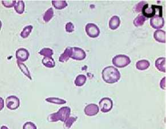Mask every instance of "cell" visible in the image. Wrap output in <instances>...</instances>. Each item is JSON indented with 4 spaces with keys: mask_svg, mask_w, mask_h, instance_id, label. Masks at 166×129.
Segmentation results:
<instances>
[{
    "mask_svg": "<svg viewBox=\"0 0 166 129\" xmlns=\"http://www.w3.org/2000/svg\"><path fill=\"white\" fill-rule=\"evenodd\" d=\"M102 78L107 84H113L117 82L121 78V73L115 67H106L102 72Z\"/></svg>",
    "mask_w": 166,
    "mask_h": 129,
    "instance_id": "cell-1",
    "label": "cell"
},
{
    "mask_svg": "<svg viewBox=\"0 0 166 129\" xmlns=\"http://www.w3.org/2000/svg\"><path fill=\"white\" fill-rule=\"evenodd\" d=\"M70 114L71 108L69 107H62L59 108L58 112L48 115L47 119L49 122H55L59 121L64 122L69 118Z\"/></svg>",
    "mask_w": 166,
    "mask_h": 129,
    "instance_id": "cell-2",
    "label": "cell"
},
{
    "mask_svg": "<svg viewBox=\"0 0 166 129\" xmlns=\"http://www.w3.org/2000/svg\"><path fill=\"white\" fill-rule=\"evenodd\" d=\"M141 11L142 15L145 18H152L156 16L157 11L162 15V7L152 5H151V7H149V4H146L143 6Z\"/></svg>",
    "mask_w": 166,
    "mask_h": 129,
    "instance_id": "cell-3",
    "label": "cell"
},
{
    "mask_svg": "<svg viewBox=\"0 0 166 129\" xmlns=\"http://www.w3.org/2000/svg\"><path fill=\"white\" fill-rule=\"evenodd\" d=\"M112 62L115 67L119 68H123L128 66L131 63V59L128 56L124 54H119L115 56L113 58Z\"/></svg>",
    "mask_w": 166,
    "mask_h": 129,
    "instance_id": "cell-4",
    "label": "cell"
},
{
    "mask_svg": "<svg viewBox=\"0 0 166 129\" xmlns=\"http://www.w3.org/2000/svg\"><path fill=\"white\" fill-rule=\"evenodd\" d=\"M85 31L90 38L95 39L100 35V30L95 24L89 23L85 26Z\"/></svg>",
    "mask_w": 166,
    "mask_h": 129,
    "instance_id": "cell-5",
    "label": "cell"
},
{
    "mask_svg": "<svg viewBox=\"0 0 166 129\" xmlns=\"http://www.w3.org/2000/svg\"><path fill=\"white\" fill-rule=\"evenodd\" d=\"M20 105V100L15 95L9 96L6 99V106L11 110H14L18 108Z\"/></svg>",
    "mask_w": 166,
    "mask_h": 129,
    "instance_id": "cell-6",
    "label": "cell"
},
{
    "mask_svg": "<svg viewBox=\"0 0 166 129\" xmlns=\"http://www.w3.org/2000/svg\"><path fill=\"white\" fill-rule=\"evenodd\" d=\"M101 112L103 113H108L110 112L113 107V102L110 98L105 97L100 99L99 102Z\"/></svg>",
    "mask_w": 166,
    "mask_h": 129,
    "instance_id": "cell-7",
    "label": "cell"
},
{
    "mask_svg": "<svg viewBox=\"0 0 166 129\" xmlns=\"http://www.w3.org/2000/svg\"><path fill=\"white\" fill-rule=\"evenodd\" d=\"M30 56L29 52L27 49L25 48H20L17 49L16 52V57L18 61L25 62L26 61Z\"/></svg>",
    "mask_w": 166,
    "mask_h": 129,
    "instance_id": "cell-8",
    "label": "cell"
},
{
    "mask_svg": "<svg viewBox=\"0 0 166 129\" xmlns=\"http://www.w3.org/2000/svg\"><path fill=\"white\" fill-rule=\"evenodd\" d=\"M86 54L83 49L78 47H73V54L71 57L72 59L76 61H82L86 58Z\"/></svg>",
    "mask_w": 166,
    "mask_h": 129,
    "instance_id": "cell-9",
    "label": "cell"
},
{
    "mask_svg": "<svg viewBox=\"0 0 166 129\" xmlns=\"http://www.w3.org/2000/svg\"><path fill=\"white\" fill-rule=\"evenodd\" d=\"M164 24V20L162 17H159L158 15H156L154 17L151 18L150 20V25L152 28L155 29H161Z\"/></svg>",
    "mask_w": 166,
    "mask_h": 129,
    "instance_id": "cell-10",
    "label": "cell"
},
{
    "mask_svg": "<svg viewBox=\"0 0 166 129\" xmlns=\"http://www.w3.org/2000/svg\"><path fill=\"white\" fill-rule=\"evenodd\" d=\"M99 107L95 104H91L89 105H87L84 109L85 114L87 116H90V117L97 115V114L99 113Z\"/></svg>",
    "mask_w": 166,
    "mask_h": 129,
    "instance_id": "cell-11",
    "label": "cell"
},
{
    "mask_svg": "<svg viewBox=\"0 0 166 129\" xmlns=\"http://www.w3.org/2000/svg\"><path fill=\"white\" fill-rule=\"evenodd\" d=\"M73 54V48L67 47L65 50L64 52L60 56L59 61L60 62H65L67 61Z\"/></svg>",
    "mask_w": 166,
    "mask_h": 129,
    "instance_id": "cell-12",
    "label": "cell"
},
{
    "mask_svg": "<svg viewBox=\"0 0 166 129\" xmlns=\"http://www.w3.org/2000/svg\"><path fill=\"white\" fill-rule=\"evenodd\" d=\"M154 37L156 41L165 44L166 42V32L162 30H157L154 33Z\"/></svg>",
    "mask_w": 166,
    "mask_h": 129,
    "instance_id": "cell-13",
    "label": "cell"
},
{
    "mask_svg": "<svg viewBox=\"0 0 166 129\" xmlns=\"http://www.w3.org/2000/svg\"><path fill=\"white\" fill-rule=\"evenodd\" d=\"M121 24V20L117 16H114L109 21V28L111 30H116Z\"/></svg>",
    "mask_w": 166,
    "mask_h": 129,
    "instance_id": "cell-14",
    "label": "cell"
},
{
    "mask_svg": "<svg viewBox=\"0 0 166 129\" xmlns=\"http://www.w3.org/2000/svg\"><path fill=\"white\" fill-rule=\"evenodd\" d=\"M166 58L160 57L156 60L155 67L160 71L165 73L166 71Z\"/></svg>",
    "mask_w": 166,
    "mask_h": 129,
    "instance_id": "cell-15",
    "label": "cell"
},
{
    "mask_svg": "<svg viewBox=\"0 0 166 129\" xmlns=\"http://www.w3.org/2000/svg\"><path fill=\"white\" fill-rule=\"evenodd\" d=\"M150 63L149 61L143 59L138 61L136 63V67L139 70H145L149 68Z\"/></svg>",
    "mask_w": 166,
    "mask_h": 129,
    "instance_id": "cell-16",
    "label": "cell"
},
{
    "mask_svg": "<svg viewBox=\"0 0 166 129\" xmlns=\"http://www.w3.org/2000/svg\"><path fill=\"white\" fill-rule=\"evenodd\" d=\"M17 63L18 67L20 68L21 71L24 74V75H25L26 77L29 78L30 80H31L32 78H31V75H30V73L28 67H26V65H25L24 63L21 62L20 61H17Z\"/></svg>",
    "mask_w": 166,
    "mask_h": 129,
    "instance_id": "cell-17",
    "label": "cell"
},
{
    "mask_svg": "<svg viewBox=\"0 0 166 129\" xmlns=\"http://www.w3.org/2000/svg\"><path fill=\"white\" fill-rule=\"evenodd\" d=\"M42 62L45 67L48 68H53L55 66V61L52 57H44Z\"/></svg>",
    "mask_w": 166,
    "mask_h": 129,
    "instance_id": "cell-18",
    "label": "cell"
},
{
    "mask_svg": "<svg viewBox=\"0 0 166 129\" xmlns=\"http://www.w3.org/2000/svg\"><path fill=\"white\" fill-rule=\"evenodd\" d=\"M52 3L53 7L58 10L63 9L67 6L66 1H52Z\"/></svg>",
    "mask_w": 166,
    "mask_h": 129,
    "instance_id": "cell-19",
    "label": "cell"
},
{
    "mask_svg": "<svg viewBox=\"0 0 166 129\" xmlns=\"http://www.w3.org/2000/svg\"><path fill=\"white\" fill-rule=\"evenodd\" d=\"M86 77L85 75L80 74L79 76H78L76 77L75 81H74V84L76 86L81 87L85 84L86 82Z\"/></svg>",
    "mask_w": 166,
    "mask_h": 129,
    "instance_id": "cell-20",
    "label": "cell"
},
{
    "mask_svg": "<svg viewBox=\"0 0 166 129\" xmlns=\"http://www.w3.org/2000/svg\"><path fill=\"white\" fill-rule=\"evenodd\" d=\"M14 7V10L18 14H22L25 11L24 2L23 1H17Z\"/></svg>",
    "mask_w": 166,
    "mask_h": 129,
    "instance_id": "cell-21",
    "label": "cell"
},
{
    "mask_svg": "<svg viewBox=\"0 0 166 129\" xmlns=\"http://www.w3.org/2000/svg\"><path fill=\"white\" fill-rule=\"evenodd\" d=\"M146 20H147V18L143 16L142 14H139L135 18L133 23L136 27H139V26H141L144 24Z\"/></svg>",
    "mask_w": 166,
    "mask_h": 129,
    "instance_id": "cell-22",
    "label": "cell"
},
{
    "mask_svg": "<svg viewBox=\"0 0 166 129\" xmlns=\"http://www.w3.org/2000/svg\"><path fill=\"white\" fill-rule=\"evenodd\" d=\"M33 29V26L32 25H28L25 26L23 29L22 31H21V34H20L21 37H22L23 39L28 38L29 35H30Z\"/></svg>",
    "mask_w": 166,
    "mask_h": 129,
    "instance_id": "cell-23",
    "label": "cell"
},
{
    "mask_svg": "<svg viewBox=\"0 0 166 129\" xmlns=\"http://www.w3.org/2000/svg\"><path fill=\"white\" fill-rule=\"evenodd\" d=\"M53 16H54V11L52 7H50L46 11L45 14L44 15L43 19L45 22H48L52 20Z\"/></svg>",
    "mask_w": 166,
    "mask_h": 129,
    "instance_id": "cell-24",
    "label": "cell"
},
{
    "mask_svg": "<svg viewBox=\"0 0 166 129\" xmlns=\"http://www.w3.org/2000/svg\"><path fill=\"white\" fill-rule=\"evenodd\" d=\"M46 101L52 103V104H55L58 105H63L66 104V101L58 98H54V97H50V98H46L45 99Z\"/></svg>",
    "mask_w": 166,
    "mask_h": 129,
    "instance_id": "cell-25",
    "label": "cell"
},
{
    "mask_svg": "<svg viewBox=\"0 0 166 129\" xmlns=\"http://www.w3.org/2000/svg\"><path fill=\"white\" fill-rule=\"evenodd\" d=\"M77 119V117H70L69 118L67 119L65 122H64V129H69L74 122H76Z\"/></svg>",
    "mask_w": 166,
    "mask_h": 129,
    "instance_id": "cell-26",
    "label": "cell"
},
{
    "mask_svg": "<svg viewBox=\"0 0 166 129\" xmlns=\"http://www.w3.org/2000/svg\"><path fill=\"white\" fill-rule=\"evenodd\" d=\"M39 54L44 56V57H52V56L54 54V52L52 49L50 48H44L39 52Z\"/></svg>",
    "mask_w": 166,
    "mask_h": 129,
    "instance_id": "cell-27",
    "label": "cell"
},
{
    "mask_svg": "<svg viewBox=\"0 0 166 129\" xmlns=\"http://www.w3.org/2000/svg\"><path fill=\"white\" fill-rule=\"evenodd\" d=\"M16 2H17V1H4V0L2 1V5L5 7H7V8L14 7Z\"/></svg>",
    "mask_w": 166,
    "mask_h": 129,
    "instance_id": "cell-28",
    "label": "cell"
},
{
    "mask_svg": "<svg viewBox=\"0 0 166 129\" xmlns=\"http://www.w3.org/2000/svg\"><path fill=\"white\" fill-rule=\"evenodd\" d=\"M23 129H37V128L34 123L27 122L23 126Z\"/></svg>",
    "mask_w": 166,
    "mask_h": 129,
    "instance_id": "cell-29",
    "label": "cell"
},
{
    "mask_svg": "<svg viewBox=\"0 0 166 129\" xmlns=\"http://www.w3.org/2000/svg\"><path fill=\"white\" fill-rule=\"evenodd\" d=\"M65 30L67 33H72L74 31V25L72 22H67L65 25Z\"/></svg>",
    "mask_w": 166,
    "mask_h": 129,
    "instance_id": "cell-30",
    "label": "cell"
},
{
    "mask_svg": "<svg viewBox=\"0 0 166 129\" xmlns=\"http://www.w3.org/2000/svg\"><path fill=\"white\" fill-rule=\"evenodd\" d=\"M146 4V2L145 1H142L141 2H139V4H137L135 7H134V10H135L136 12H139L142 11V8L143 7V6Z\"/></svg>",
    "mask_w": 166,
    "mask_h": 129,
    "instance_id": "cell-31",
    "label": "cell"
},
{
    "mask_svg": "<svg viewBox=\"0 0 166 129\" xmlns=\"http://www.w3.org/2000/svg\"><path fill=\"white\" fill-rule=\"evenodd\" d=\"M166 77H163L162 80L160 81V87L163 90L166 89Z\"/></svg>",
    "mask_w": 166,
    "mask_h": 129,
    "instance_id": "cell-32",
    "label": "cell"
},
{
    "mask_svg": "<svg viewBox=\"0 0 166 129\" xmlns=\"http://www.w3.org/2000/svg\"><path fill=\"white\" fill-rule=\"evenodd\" d=\"M0 101H1V102H0V110H2L3 109V108H4V99H3V98H0Z\"/></svg>",
    "mask_w": 166,
    "mask_h": 129,
    "instance_id": "cell-33",
    "label": "cell"
},
{
    "mask_svg": "<svg viewBox=\"0 0 166 129\" xmlns=\"http://www.w3.org/2000/svg\"><path fill=\"white\" fill-rule=\"evenodd\" d=\"M1 129H9L7 128V126H2L1 127Z\"/></svg>",
    "mask_w": 166,
    "mask_h": 129,
    "instance_id": "cell-34",
    "label": "cell"
}]
</instances>
